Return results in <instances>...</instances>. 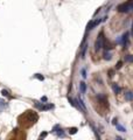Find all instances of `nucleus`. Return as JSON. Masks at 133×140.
Here are the masks:
<instances>
[{
    "label": "nucleus",
    "mask_w": 133,
    "mask_h": 140,
    "mask_svg": "<svg viewBox=\"0 0 133 140\" xmlns=\"http://www.w3.org/2000/svg\"><path fill=\"white\" fill-rule=\"evenodd\" d=\"M103 47H104V36H103V34H99V36L97 37V40L95 42V49L98 51Z\"/></svg>",
    "instance_id": "nucleus-1"
},
{
    "label": "nucleus",
    "mask_w": 133,
    "mask_h": 140,
    "mask_svg": "<svg viewBox=\"0 0 133 140\" xmlns=\"http://www.w3.org/2000/svg\"><path fill=\"white\" fill-rule=\"evenodd\" d=\"M117 42H118L119 44L125 46V48H127V43H128V33H127V32H126V33H124L120 37H118Z\"/></svg>",
    "instance_id": "nucleus-2"
},
{
    "label": "nucleus",
    "mask_w": 133,
    "mask_h": 140,
    "mask_svg": "<svg viewBox=\"0 0 133 140\" xmlns=\"http://www.w3.org/2000/svg\"><path fill=\"white\" fill-rule=\"evenodd\" d=\"M52 132H53V133H56V135H57V137H61V138H63V137L66 135L64 131L61 128V126L58 125V124L54 126V128H53V131H52Z\"/></svg>",
    "instance_id": "nucleus-3"
},
{
    "label": "nucleus",
    "mask_w": 133,
    "mask_h": 140,
    "mask_svg": "<svg viewBox=\"0 0 133 140\" xmlns=\"http://www.w3.org/2000/svg\"><path fill=\"white\" fill-rule=\"evenodd\" d=\"M117 9H118V12H120V13H126V12H128V11H130L128 2H127V4L125 2V4H120V5H118Z\"/></svg>",
    "instance_id": "nucleus-4"
},
{
    "label": "nucleus",
    "mask_w": 133,
    "mask_h": 140,
    "mask_svg": "<svg viewBox=\"0 0 133 140\" xmlns=\"http://www.w3.org/2000/svg\"><path fill=\"white\" fill-rule=\"evenodd\" d=\"M103 21V19H97V20H92V21H90L89 23H88V30H91V29H93V28L96 27V26H98L100 22Z\"/></svg>",
    "instance_id": "nucleus-5"
},
{
    "label": "nucleus",
    "mask_w": 133,
    "mask_h": 140,
    "mask_svg": "<svg viewBox=\"0 0 133 140\" xmlns=\"http://www.w3.org/2000/svg\"><path fill=\"white\" fill-rule=\"evenodd\" d=\"M7 107H8V103H7V102H5L4 99H1V98H0V113L4 111L5 109H7Z\"/></svg>",
    "instance_id": "nucleus-6"
},
{
    "label": "nucleus",
    "mask_w": 133,
    "mask_h": 140,
    "mask_svg": "<svg viewBox=\"0 0 133 140\" xmlns=\"http://www.w3.org/2000/svg\"><path fill=\"white\" fill-rule=\"evenodd\" d=\"M112 90H113V92H114V93H117V95H118V93H120V91H121V88H120L117 83H113V84H112Z\"/></svg>",
    "instance_id": "nucleus-7"
},
{
    "label": "nucleus",
    "mask_w": 133,
    "mask_h": 140,
    "mask_svg": "<svg viewBox=\"0 0 133 140\" xmlns=\"http://www.w3.org/2000/svg\"><path fill=\"white\" fill-rule=\"evenodd\" d=\"M52 109H54V104H46V105L42 106L41 111H48V110H52Z\"/></svg>",
    "instance_id": "nucleus-8"
},
{
    "label": "nucleus",
    "mask_w": 133,
    "mask_h": 140,
    "mask_svg": "<svg viewBox=\"0 0 133 140\" xmlns=\"http://www.w3.org/2000/svg\"><path fill=\"white\" fill-rule=\"evenodd\" d=\"M80 89H81V92H82V93H85V91H86V84L84 83V82H81Z\"/></svg>",
    "instance_id": "nucleus-9"
},
{
    "label": "nucleus",
    "mask_w": 133,
    "mask_h": 140,
    "mask_svg": "<svg viewBox=\"0 0 133 140\" xmlns=\"http://www.w3.org/2000/svg\"><path fill=\"white\" fill-rule=\"evenodd\" d=\"M86 49H88V44H85V43H84V46H83V48H82V53H81V57H82V58H84V57H85Z\"/></svg>",
    "instance_id": "nucleus-10"
},
{
    "label": "nucleus",
    "mask_w": 133,
    "mask_h": 140,
    "mask_svg": "<svg viewBox=\"0 0 133 140\" xmlns=\"http://www.w3.org/2000/svg\"><path fill=\"white\" fill-rule=\"evenodd\" d=\"M125 98H126V100H133V92H131V91L126 92L125 93Z\"/></svg>",
    "instance_id": "nucleus-11"
},
{
    "label": "nucleus",
    "mask_w": 133,
    "mask_h": 140,
    "mask_svg": "<svg viewBox=\"0 0 133 140\" xmlns=\"http://www.w3.org/2000/svg\"><path fill=\"white\" fill-rule=\"evenodd\" d=\"M103 57H104V60H106V61H110V60L112 58V55H111V53H109V51H105V53H104V55H103Z\"/></svg>",
    "instance_id": "nucleus-12"
},
{
    "label": "nucleus",
    "mask_w": 133,
    "mask_h": 140,
    "mask_svg": "<svg viewBox=\"0 0 133 140\" xmlns=\"http://www.w3.org/2000/svg\"><path fill=\"white\" fill-rule=\"evenodd\" d=\"M125 62H127V63H133V55L125 56Z\"/></svg>",
    "instance_id": "nucleus-13"
},
{
    "label": "nucleus",
    "mask_w": 133,
    "mask_h": 140,
    "mask_svg": "<svg viewBox=\"0 0 133 140\" xmlns=\"http://www.w3.org/2000/svg\"><path fill=\"white\" fill-rule=\"evenodd\" d=\"M116 128H117V130H118V131H119V132H126V128H125V127H124V126L119 125V124H118V123H117V124H116Z\"/></svg>",
    "instance_id": "nucleus-14"
},
{
    "label": "nucleus",
    "mask_w": 133,
    "mask_h": 140,
    "mask_svg": "<svg viewBox=\"0 0 133 140\" xmlns=\"http://www.w3.org/2000/svg\"><path fill=\"white\" fill-rule=\"evenodd\" d=\"M1 95H2V96H5V97H10V92H8L7 90H5V89H2V90H1Z\"/></svg>",
    "instance_id": "nucleus-15"
},
{
    "label": "nucleus",
    "mask_w": 133,
    "mask_h": 140,
    "mask_svg": "<svg viewBox=\"0 0 133 140\" xmlns=\"http://www.w3.org/2000/svg\"><path fill=\"white\" fill-rule=\"evenodd\" d=\"M34 77H35V78H38L39 81H43V79H44V77H43L41 74H35V75H34Z\"/></svg>",
    "instance_id": "nucleus-16"
},
{
    "label": "nucleus",
    "mask_w": 133,
    "mask_h": 140,
    "mask_svg": "<svg viewBox=\"0 0 133 140\" xmlns=\"http://www.w3.org/2000/svg\"><path fill=\"white\" fill-rule=\"evenodd\" d=\"M42 106H43V104H42V103H40V102H35V107H38L39 110H41V109H42Z\"/></svg>",
    "instance_id": "nucleus-17"
},
{
    "label": "nucleus",
    "mask_w": 133,
    "mask_h": 140,
    "mask_svg": "<svg viewBox=\"0 0 133 140\" xmlns=\"http://www.w3.org/2000/svg\"><path fill=\"white\" fill-rule=\"evenodd\" d=\"M69 132H70V134H75V133H77V128L76 127H71L69 130Z\"/></svg>",
    "instance_id": "nucleus-18"
},
{
    "label": "nucleus",
    "mask_w": 133,
    "mask_h": 140,
    "mask_svg": "<svg viewBox=\"0 0 133 140\" xmlns=\"http://www.w3.org/2000/svg\"><path fill=\"white\" fill-rule=\"evenodd\" d=\"M121 67H123V62H121V61H119V62L116 64V69H120Z\"/></svg>",
    "instance_id": "nucleus-19"
},
{
    "label": "nucleus",
    "mask_w": 133,
    "mask_h": 140,
    "mask_svg": "<svg viewBox=\"0 0 133 140\" xmlns=\"http://www.w3.org/2000/svg\"><path fill=\"white\" fill-rule=\"evenodd\" d=\"M82 77L83 78H86V70L85 69H82Z\"/></svg>",
    "instance_id": "nucleus-20"
},
{
    "label": "nucleus",
    "mask_w": 133,
    "mask_h": 140,
    "mask_svg": "<svg viewBox=\"0 0 133 140\" xmlns=\"http://www.w3.org/2000/svg\"><path fill=\"white\" fill-rule=\"evenodd\" d=\"M47 134H48L47 132H42V133L40 134V138H41V139H42V138H46V137H47Z\"/></svg>",
    "instance_id": "nucleus-21"
},
{
    "label": "nucleus",
    "mask_w": 133,
    "mask_h": 140,
    "mask_svg": "<svg viewBox=\"0 0 133 140\" xmlns=\"http://www.w3.org/2000/svg\"><path fill=\"white\" fill-rule=\"evenodd\" d=\"M128 6H130V9H133V0L128 2Z\"/></svg>",
    "instance_id": "nucleus-22"
},
{
    "label": "nucleus",
    "mask_w": 133,
    "mask_h": 140,
    "mask_svg": "<svg viewBox=\"0 0 133 140\" xmlns=\"http://www.w3.org/2000/svg\"><path fill=\"white\" fill-rule=\"evenodd\" d=\"M47 100H48V98L46 97V96H43V97L41 98V102H47Z\"/></svg>",
    "instance_id": "nucleus-23"
},
{
    "label": "nucleus",
    "mask_w": 133,
    "mask_h": 140,
    "mask_svg": "<svg viewBox=\"0 0 133 140\" xmlns=\"http://www.w3.org/2000/svg\"><path fill=\"white\" fill-rule=\"evenodd\" d=\"M117 121H118V120H117V118H114V119H113V121H112V123H113V125H116V124H117Z\"/></svg>",
    "instance_id": "nucleus-24"
},
{
    "label": "nucleus",
    "mask_w": 133,
    "mask_h": 140,
    "mask_svg": "<svg viewBox=\"0 0 133 140\" xmlns=\"http://www.w3.org/2000/svg\"><path fill=\"white\" fill-rule=\"evenodd\" d=\"M109 74H110V77H113V71H110Z\"/></svg>",
    "instance_id": "nucleus-25"
},
{
    "label": "nucleus",
    "mask_w": 133,
    "mask_h": 140,
    "mask_svg": "<svg viewBox=\"0 0 133 140\" xmlns=\"http://www.w3.org/2000/svg\"><path fill=\"white\" fill-rule=\"evenodd\" d=\"M131 32H132V35H133V23H132V30Z\"/></svg>",
    "instance_id": "nucleus-26"
}]
</instances>
